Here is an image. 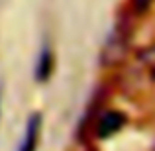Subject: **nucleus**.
Returning <instances> with one entry per match:
<instances>
[{
    "instance_id": "nucleus-1",
    "label": "nucleus",
    "mask_w": 155,
    "mask_h": 151,
    "mask_svg": "<svg viewBox=\"0 0 155 151\" xmlns=\"http://www.w3.org/2000/svg\"><path fill=\"white\" fill-rule=\"evenodd\" d=\"M130 45V26L126 22H120L116 28L112 30L110 38L106 39L104 49H102V65H118L122 59L126 57Z\"/></svg>"
},
{
    "instance_id": "nucleus-2",
    "label": "nucleus",
    "mask_w": 155,
    "mask_h": 151,
    "mask_svg": "<svg viewBox=\"0 0 155 151\" xmlns=\"http://www.w3.org/2000/svg\"><path fill=\"white\" fill-rule=\"evenodd\" d=\"M126 122H128L126 114L118 112V110H104L94 120V136L98 140H108L124 128Z\"/></svg>"
},
{
    "instance_id": "nucleus-3",
    "label": "nucleus",
    "mask_w": 155,
    "mask_h": 151,
    "mask_svg": "<svg viewBox=\"0 0 155 151\" xmlns=\"http://www.w3.org/2000/svg\"><path fill=\"white\" fill-rule=\"evenodd\" d=\"M41 126L43 118L39 112H34L26 122V130H24V137L20 143L18 151H35L39 145V136H41Z\"/></svg>"
},
{
    "instance_id": "nucleus-4",
    "label": "nucleus",
    "mask_w": 155,
    "mask_h": 151,
    "mask_svg": "<svg viewBox=\"0 0 155 151\" xmlns=\"http://www.w3.org/2000/svg\"><path fill=\"white\" fill-rule=\"evenodd\" d=\"M51 73H53V53L49 47H43L38 57V63H35V80L45 83V80H49Z\"/></svg>"
},
{
    "instance_id": "nucleus-5",
    "label": "nucleus",
    "mask_w": 155,
    "mask_h": 151,
    "mask_svg": "<svg viewBox=\"0 0 155 151\" xmlns=\"http://www.w3.org/2000/svg\"><path fill=\"white\" fill-rule=\"evenodd\" d=\"M137 63H140L145 71H149L151 75H155V43L143 47V49L137 53Z\"/></svg>"
},
{
    "instance_id": "nucleus-6",
    "label": "nucleus",
    "mask_w": 155,
    "mask_h": 151,
    "mask_svg": "<svg viewBox=\"0 0 155 151\" xmlns=\"http://www.w3.org/2000/svg\"><path fill=\"white\" fill-rule=\"evenodd\" d=\"M153 0H132V10L136 14H145V12L151 8Z\"/></svg>"
}]
</instances>
